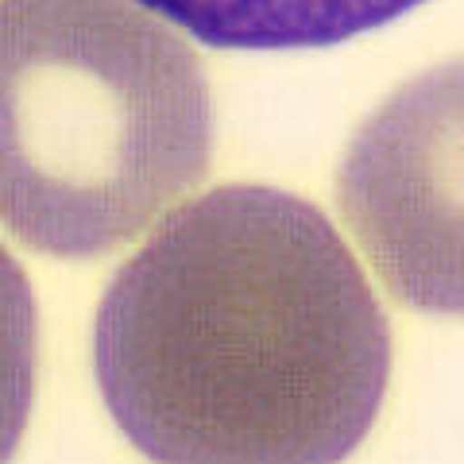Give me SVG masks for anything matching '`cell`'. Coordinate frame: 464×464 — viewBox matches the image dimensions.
<instances>
[{
	"instance_id": "obj_1",
	"label": "cell",
	"mask_w": 464,
	"mask_h": 464,
	"mask_svg": "<svg viewBox=\"0 0 464 464\" xmlns=\"http://www.w3.org/2000/svg\"><path fill=\"white\" fill-rule=\"evenodd\" d=\"M112 422L174 464H325L368 438L391 333L341 232L271 186L167 213L97 310Z\"/></svg>"
},
{
	"instance_id": "obj_2",
	"label": "cell",
	"mask_w": 464,
	"mask_h": 464,
	"mask_svg": "<svg viewBox=\"0 0 464 464\" xmlns=\"http://www.w3.org/2000/svg\"><path fill=\"white\" fill-rule=\"evenodd\" d=\"M213 101L194 47L140 0H0V225L97 259L209 174Z\"/></svg>"
},
{
	"instance_id": "obj_3",
	"label": "cell",
	"mask_w": 464,
	"mask_h": 464,
	"mask_svg": "<svg viewBox=\"0 0 464 464\" xmlns=\"http://www.w3.org/2000/svg\"><path fill=\"white\" fill-rule=\"evenodd\" d=\"M337 206L395 302L464 314V58L368 116L341 159Z\"/></svg>"
},
{
	"instance_id": "obj_4",
	"label": "cell",
	"mask_w": 464,
	"mask_h": 464,
	"mask_svg": "<svg viewBox=\"0 0 464 464\" xmlns=\"http://www.w3.org/2000/svg\"><path fill=\"white\" fill-rule=\"evenodd\" d=\"M209 47H333L406 16L426 0H140Z\"/></svg>"
},
{
	"instance_id": "obj_5",
	"label": "cell",
	"mask_w": 464,
	"mask_h": 464,
	"mask_svg": "<svg viewBox=\"0 0 464 464\" xmlns=\"http://www.w3.org/2000/svg\"><path fill=\"white\" fill-rule=\"evenodd\" d=\"M35 295L0 244V460L16 453L35 399Z\"/></svg>"
}]
</instances>
